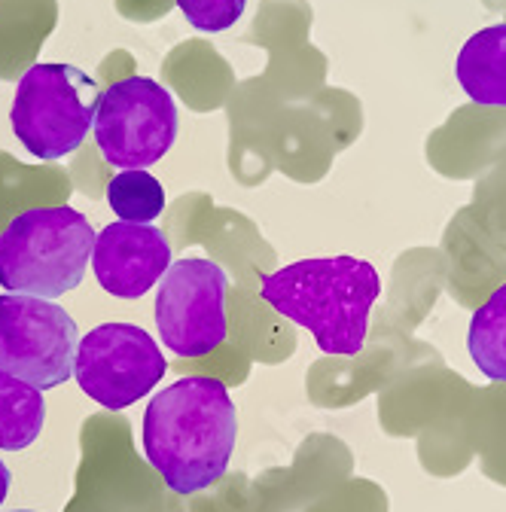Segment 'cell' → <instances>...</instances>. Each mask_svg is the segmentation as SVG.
<instances>
[{
	"label": "cell",
	"instance_id": "7a4b0ae2",
	"mask_svg": "<svg viewBox=\"0 0 506 512\" xmlns=\"http://www.w3.org/2000/svg\"><path fill=\"white\" fill-rule=\"evenodd\" d=\"M382 293L372 263L357 256H314L263 278L260 296L305 327L324 354L357 357L366 345L369 311Z\"/></svg>",
	"mask_w": 506,
	"mask_h": 512
},
{
	"label": "cell",
	"instance_id": "8fae6325",
	"mask_svg": "<svg viewBox=\"0 0 506 512\" xmlns=\"http://www.w3.org/2000/svg\"><path fill=\"white\" fill-rule=\"evenodd\" d=\"M46 421L43 391L0 369V452L28 448Z\"/></svg>",
	"mask_w": 506,
	"mask_h": 512
},
{
	"label": "cell",
	"instance_id": "9a60e30c",
	"mask_svg": "<svg viewBox=\"0 0 506 512\" xmlns=\"http://www.w3.org/2000/svg\"><path fill=\"white\" fill-rule=\"evenodd\" d=\"M10 485H13V476H10V467L0 461V506H4L7 494H10Z\"/></svg>",
	"mask_w": 506,
	"mask_h": 512
},
{
	"label": "cell",
	"instance_id": "6da1fadb",
	"mask_svg": "<svg viewBox=\"0 0 506 512\" xmlns=\"http://www.w3.org/2000/svg\"><path fill=\"white\" fill-rule=\"evenodd\" d=\"M238 412L220 378L186 375L144 412V455L174 494L211 488L229 467Z\"/></svg>",
	"mask_w": 506,
	"mask_h": 512
},
{
	"label": "cell",
	"instance_id": "4fadbf2b",
	"mask_svg": "<svg viewBox=\"0 0 506 512\" xmlns=\"http://www.w3.org/2000/svg\"><path fill=\"white\" fill-rule=\"evenodd\" d=\"M107 205L125 223H153L165 208V189L150 171H119L107 183Z\"/></svg>",
	"mask_w": 506,
	"mask_h": 512
},
{
	"label": "cell",
	"instance_id": "30bf717a",
	"mask_svg": "<svg viewBox=\"0 0 506 512\" xmlns=\"http://www.w3.org/2000/svg\"><path fill=\"white\" fill-rule=\"evenodd\" d=\"M455 77L470 101L506 107V22L476 31L461 46Z\"/></svg>",
	"mask_w": 506,
	"mask_h": 512
},
{
	"label": "cell",
	"instance_id": "52a82bcc",
	"mask_svg": "<svg viewBox=\"0 0 506 512\" xmlns=\"http://www.w3.org/2000/svg\"><path fill=\"white\" fill-rule=\"evenodd\" d=\"M168 360L159 342L135 324H101L80 339L74 378L80 391L110 409H129L165 378Z\"/></svg>",
	"mask_w": 506,
	"mask_h": 512
},
{
	"label": "cell",
	"instance_id": "9c48e42d",
	"mask_svg": "<svg viewBox=\"0 0 506 512\" xmlns=\"http://www.w3.org/2000/svg\"><path fill=\"white\" fill-rule=\"evenodd\" d=\"M92 269L110 296L141 299L171 269V244L153 223L116 220L95 238Z\"/></svg>",
	"mask_w": 506,
	"mask_h": 512
},
{
	"label": "cell",
	"instance_id": "5b68a950",
	"mask_svg": "<svg viewBox=\"0 0 506 512\" xmlns=\"http://www.w3.org/2000/svg\"><path fill=\"white\" fill-rule=\"evenodd\" d=\"M174 95L150 77H125L101 92L95 113V144L119 171H147L177 141Z\"/></svg>",
	"mask_w": 506,
	"mask_h": 512
},
{
	"label": "cell",
	"instance_id": "277c9868",
	"mask_svg": "<svg viewBox=\"0 0 506 512\" xmlns=\"http://www.w3.org/2000/svg\"><path fill=\"white\" fill-rule=\"evenodd\" d=\"M101 86L65 61H40L16 86L10 110L19 144L40 162H58L83 147L95 128Z\"/></svg>",
	"mask_w": 506,
	"mask_h": 512
},
{
	"label": "cell",
	"instance_id": "5bb4252c",
	"mask_svg": "<svg viewBox=\"0 0 506 512\" xmlns=\"http://www.w3.org/2000/svg\"><path fill=\"white\" fill-rule=\"evenodd\" d=\"M177 10L196 31L220 34L244 16L247 0H177Z\"/></svg>",
	"mask_w": 506,
	"mask_h": 512
},
{
	"label": "cell",
	"instance_id": "8992f818",
	"mask_svg": "<svg viewBox=\"0 0 506 512\" xmlns=\"http://www.w3.org/2000/svg\"><path fill=\"white\" fill-rule=\"evenodd\" d=\"M77 320L52 299L4 293L0 296V369L52 391L74 378Z\"/></svg>",
	"mask_w": 506,
	"mask_h": 512
},
{
	"label": "cell",
	"instance_id": "ba28073f",
	"mask_svg": "<svg viewBox=\"0 0 506 512\" xmlns=\"http://www.w3.org/2000/svg\"><path fill=\"white\" fill-rule=\"evenodd\" d=\"M226 272L205 256L171 263L156 290V330L177 357H205L226 342Z\"/></svg>",
	"mask_w": 506,
	"mask_h": 512
},
{
	"label": "cell",
	"instance_id": "3957f363",
	"mask_svg": "<svg viewBox=\"0 0 506 512\" xmlns=\"http://www.w3.org/2000/svg\"><path fill=\"white\" fill-rule=\"evenodd\" d=\"M89 220L61 208H28L0 235V287L40 299L77 290L95 253Z\"/></svg>",
	"mask_w": 506,
	"mask_h": 512
},
{
	"label": "cell",
	"instance_id": "2e32d148",
	"mask_svg": "<svg viewBox=\"0 0 506 512\" xmlns=\"http://www.w3.org/2000/svg\"><path fill=\"white\" fill-rule=\"evenodd\" d=\"M13 512H34V509H13Z\"/></svg>",
	"mask_w": 506,
	"mask_h": 512
},
{
	"label": "cell",
	"instance_id": "7c38bea8",
	"mask_svg": "<svg viewBox=\"0 0 506 512\" xmlns=\"http://www.w3.org/2000/svg\"><path fill=\"white\" fill-rule=\"evenodd\" d=\"M467 348L485 378L506 384V284L473 311Z\"/></svg>",
	"mask_w": 506,
	"mask_h": 512
}]
</instances>
